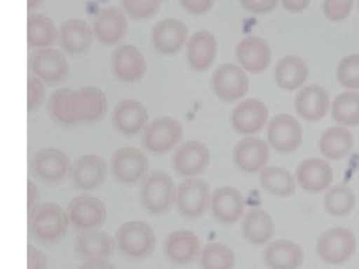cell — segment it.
Wrapping results in <instances>:
<instances>
[{
    "instance_id": "1",
    "label": "cell",
    "mask_w": 359,
    "mask_h": 269,
    "mask_svg": "<svg viewBox=\"0 0 359 269\" xmlns=\"http://www.w3.org/2000/svg\"><path fill=\"white\" fill-rule=\"evenodd\" d=\"M69 216L55 202H43L29 212L30 237L42 245L59 244L69 230Z\"/></svg>"
},
{
    "instance_id": "2",
    "label": "cell",
    "mask_w": 359,
    "mask_h": 269,
    "mask_svg": "<svg viewBox=\"0 0 359 269\" xmlns=\"http://www.w3.org/2000/svg\"><path fill=\"white\" fill-rule=\"evenodd\" d=\"M117 250L129 261H142L156 250V233L147 223L132 220L123 223L116 232Z\"/></svg>"
},
{
    "instance_id": "3",
    "label": "cell",
    "mask_w": 359,
    "mask_h": 269,
    "mask_svg": "<svg viewBox=\"0 0 359 269\" xmlns=\"http://www.w3.org/2000/svg\"><path fill=\"white\" fill-rule=\"evenodd\" d=\"M177 186L163 171H154L145 177L140 190V202L150 214H165L175 205Z\"/></svg>"
},
{
    "instance_id": "4",
    "label": "cell",
    "mask_w": 359,
    "mask_h": 269,
    "mask_svg": "<svg viewBox=\"0 0 359 269\" xmlns=\"http://www.w3.org/2000/svg\"><path fill=\"white\" fill-rule=\"evenodd\" d=\"M319 259L331 266H340L349 262L356 253V238L351 229L332 228L325 230L318 242Z\"/></svg>"
},
{
    "instance_id": "5",
    "label": "cell",
    "mask_w": 359,
    "mask_h": 269,
    "mask_svg": "<svg viewBox=\"0 0 359 269\" xmlns=\"http://www.w3.org/2000/svg\"><path fill=\"white\" fill-rule=\"evenodd\" d=\"M210 184L201 178H187L177 187L175 208L182 217L198 220L205 214L211 205Z\"/></svg>"
},
{
    "instance_id": "6",
    "label": "cell",
    "mask_w": 359,
    "mask_h": 269,
    "mask_svg": "<svg viewBox=\"0 0 359 269\" xmlns=\"http://www.w3.org/2000/svg\"><path fill=\"white\" fill-rule=\"evenodd\" d=\"M149 159L140 149L121 147L111 156L109 170L116 181L123 186H135L144 181L149 174Z\"/></svg>"
},
{
    "instance_id": "7",
    "label": "cell",
    "mask_w": 359,
    "mask_h": 269,
    "mask_svg": "<svg viewBox=\"0 0 359 269\" xmlns=\"http://www.w3.org/2000/svg\"><path fill=\"white\" fill-rule=\"evenodd\" d=\"M30 171L38 181L55 186L65 181L66 177L71 174L72 165L69 157L59 149H42L32 156Z\"/></svg>"
},
{
    "instance_id": "8",
    "label": "cell",
    "mask_w": 359,
    "mask_h": 269,
    "mask_svg": "<svg viewBox=\"0 0 359 269\" xmlns=\"http://www.w3.org/2000/svg\"><path fill=\"white\" fill-rule=\"evenodd\" d=\"M183 139L182 123L172 117H159L149 123L142 132V145L153 154H166L177 149Z\"/></svg>"
},
{
    "instance_id": "9",
    "label": "cell",
    "mask_w": 359,
    "mask_h": 269,
    "mask_svg": "<svg viewBox=\"0 0 359 269\" xmlns=\"http://www.w3.org/2000/svg\"><path fill=\"white\" fill-rule=\"evenodd\" d=\"M71 224L78 230L100 229L107 221L108 211L102 200L92 195H80L72 198L66 205Z\"/></svg>"
},
{
    "instance_id": "10",
    "label": "cell",
    "mask_w": 359,
    "mask_h": 269,
    "mask_svg": "<svg viewBox=\"0 0 359 269\" xmlns=\"http://www.w3.org/2000/svg\"><path fill=\"white\" fill-rule=\"evenodd\" d=\"M211 87L223 102H237L249 92V76L241 66L223 63L212 74Z\"/></svg>"
},
{
    "instance_id": "11",
    "label": "cell",
    "mask_w": 359,
    "mask_h": 269,
    "mask_svg": "<svg viewBox=\"0 0 359 269\" xmlns=\"http://www.w3.org/2000/svg\"><path fill=\"white\" fill-rule=\"evenodd\" d=\"M32 75L45 84H60L69 76L71 67L65 54L53 47L36 50L30 59Z\"/></svg>"
},
{
    "instance_id": "12",
    "label": "cell",
    "mask_w": 359,
    "mask_h": 269,
    "mask_svg": "<svg viewBox=\"0 0 359 269\" xmlns=\"http://www.w3.org/2000/svg\"><path fill=\"white\" fill-rule=\"evenodd\" d=\"M108 174V165L97 154H84L74 162L71 178L74 187L80 192H96L102 187Z\"/></svg>"
},
{
    "instance_id": "13",
    "label": "cell",
    "mask_w": 359,
    "mask_h": 269,
    "mask_svg": "<svg viewBox=\"0 0 359 269\" xmlns=\"http://www.w3.org/2000/svg\"><path fill=\"white\" fill-rule=\"evenodd\" d=\"M266 138L269 147L278 153H294L302 142V127L290 114H277L268 123Z\"/></svg>"
},
{
    "instance_id": "14",
    "label": "cell",
    "mask_w": 359,
    "mask_h": 269,
    "mask_svg": "<svg viewBox=\"0 0 359 269\" xmlns=\"http://www.w3.org/2000/svg\"><path fill=\"white\" fill-rule=\"evenodd\" d=\"M211 154L205 144L199 141H186L180 144L172 156V166L177 175L194 178L207 171Z\"/></svg>"
},
{
    "instance_id": "15",
    "label": "cell",
    "mask_w": 359,
    "mask_h": 269,
    "mask_svg": "<svg viewBox=\"0 0 359 269\" xmlns=\"http://www.w3.org/2000/svg\"><path fill=\"white\" fill-rule=\"evenodd\" d=\"M112 123L123 137H137L149 126V112L137 99H123L112 109Z\"/></svg>"
},
{
    "instance_id": "16",
    "label": "cell",
    "mask_w": 359,
    "mask_h": 269,
    "mask_svg": "<svg viewBox=\"0 0 359 269\" xmlns=\"http://www.w3.org/2000/svg\"><path fill=\"white\" fill-rule=\"evenodd\" d=\"M268 108L259 99H245L232 109L231 123L233 130L244 137L259 133L268 123Z\"/></svg>"
},
{
    "instance_id": "17",
    "label": "cell",
    "mask_w": 359,
    "mask_h": 269,
    "mask_svg": "<svg viewBox=\"0 0 359 269\" xmlns=\"http://www.w3.org/2000/svg\"><path fill=\"white\" fill-rule=\"evenodd\" d=\"M202 251L201 240L196 233L187 229L174 230L163 242V254L177 266H186L195 262Z\"/></svg>"
},
{
    "instance_id": "18",
    "label": "cell",
    "mask_w": 359,
    "mask_h": 269,
    "mask_svg": "<svg viewBox=\"0 0 359 269\" xmlns=\"http://www.w3.org/2000/svg\"><path fill=\"white\" fill-rule=\"evenodd\" d=\"M111 67L117 80L135 83L142 80L147 72V62L135 45L123 43L112 51Z\"/></svg>"
},
{
    "instance_id": "19",
    "label": "cell",
    "mask_w": 359,
    "mask_h": 269,
    "mask_svg": "<svg viewBox=\"0 0 359 269\" xmlns=\"http://www.w3.org/2000/svg\"><path fill=\"white\" fill-rule=\"evenodd\" d=\"M189 42V32L184 22L178 18H165L151 30L153 48L165 55L177 54Z\"/></svg>"
},
{
    "instance_id": "20",
    "label": "cell",
    "mask_w": 359,
    "mask_h": 269,
    "mask_svg": "<svg viewBox=\"0 0 359 269\" xmlns=\"http://www.w3.org/2000/svg\"><path fill=\"white\" fill-rule=\"evenodd\" d=\"M268 160V144L257 137H245L233 147V163L244 174L261 172Z\"/></svg>"
},
{
    "instance_id": "21",
    "label": "cell",
    "mask_w": 359,
    "mask_h": 269,
    "mask_svg": "<svg viewBox=\"0 0 359 269\" xmlns=\"http://www.w3.org/2000/svg\"><path fill=\"white\" fill-rule=\"evenodd\" d=\"M245 200L238 188L219 187L211 198V217L222 224H233L244 216Z\"/></svg>"
},
{
    "instance_id": "22",
    "label": "cell",
    "mask_w": 359,
    "mask_h": 269,
    "mask_svg": "<svg viewBox=\"0 0 359 269\" xmlns=\"http://www.w3.org/2000/svg\"><path fill=\"white\" fill-rule=\"evenodd\" d=\"M235 57L244 71L261 74L271 63V48L265 39L259 36H245L235 47Z\"/></svg>"
},
{
    "instance_id": "23",
    "label": "cell",
    "mask_w": 359,
    "mask_h": 269,
    "mask_svg": "<svg viewBox=\"0 0 359 269\" xmlns=\"http://www.w3.org/2000/svg\"><path fill=\"white\" fill-rule=\"evenodd\" d=\"M128 32L126 14L117 6H107L100 9L93 21V33L96 39L109 47L118 43Z\"/></svg>"
},
{
    "instance_id": "24",
    "label": "cell",
    "mask_w": 359,
    "mask_h": 269,
    "mask_svg": "<svg viewBox=\"0 0 359 269\" xmlns=\"http://www.w3.org/2000/svg\"><path fill=\"white\" fill-rule=\"evenodd\" d=\"M334 181L331 165L323 159H306L297 167V183L307 193L318 195L327 190Z\"/></svg>"
},
{
    "instance_id": "25",
    "label": "cell",
    "mask_w": 359,
    "mask_h": 269,
    "mask_svg": "<svg viewBox=\"0 0 359 269\" xmlns=\"http://www.w3.org/2000/svg\"><path fill=\"white\" fill-rule=\"evenodd\" d=\"M116 238L99 229L78 232L74 240V250L84 261L109 259L116 251Z\"/></svg>"
},
{
    "instance_id": "26",
    "label": "cell",
    "mask_w": 359,
    "mask_h": 269,
    "mask_svg": "<svg viewBox=\"0 0 359 269\" xmlns=\"http://www.w3.org/2000/svg\"><path fill=\"white\" fill-rule=\"evenodd\" d=\"M330 109V93L318 84L302 87L295 97L297 114L309 123L322 120Z\"/></svg>"
},
{
    "instance_id": "27",
    "label": "cell",
    "mask_w": 359,
    "mask_h": 269,
    "mask_svg": "<svg viewBox=\"0 0 359 269\" xmlns=\"http://www.w3.org/2000/svg\"><path fill=\"white\" fill-rule=\"evenodd\" d=\"M217 51L219 45L211 32H196L187 42V63L194 71L204 72L216 62Z\"/></svg>"
},
{
    "instance_id": "28",
    "label": "cell",
    "mask_w": 359,
    "mask_h": 269,
    "mask_svg": "<svg viewBox=\"0 0 359 269\" xmlns=\"http://www.w3.org/2000/svg\"><path fill=\"white\" fill-rule=\"evenodd\" d=\"M75 105L80 123H97L107 116L108 97L105 92L95 87L86 85L75 90Z\"/></svg>"
},
{
    "instance_id": "29",
    "label": "cell",
    "mask_w": 359,
    "mask_h": 269,
    "mask_svg": "<svg viewBox=\"0 0 359 269\" xmlns=\"http://www.w3.org/2000/svg\"><path fill=\"white\" fill-rule=\"evenodd\" d=\"M264 263L269 269H299L304 263V251L294 241L277 240L265 249Z\"/></svg>"
},
{
    "instance_id": "30",
    "label": "cell",
    "mask_w": 359,
    "mask_h": 269,
    "mask_svg": "<svg viewBox=\"0 0 359 269\" xmlns=\"http://www.w3.org/2000/svg\"><path fill=\"white\" fill-rule=\"evenodd\" d=\"M93 29L81 18L66 20L60 25V45L69 54H83L88 51L93 41Z\"/></svg>"
},
{
    "instance_id": "31",
    "label": "cell",
    "mask_w": 359,
    "mask_h": 269,
    "mask_svg": "<svg viewBox=\"0 0 359 269\" xmlns=\"http://www.w3.org/2000/svg\"><path fill=\"white\" fill-rule=\"evenodd\" d=\"M309 78V66L298 55H286L274 67L276 84L287 92L304 87Z\"/></svg>"
},
{
    "instance_id": "32",
    "label": "cell",
    "mask_w": 359,
    "mask_h": 269,
    "mask_svg": "<svg viewBox=\"0 0 359 269\" xmlns=\"http://www.w3.org/2000/svg\"><path fill=\"white\" fill-rule=\"evenodd\" d=\"M274 229V220L264 208H253L243 219V237L253 245H264L271 241Z\"/></svg>"
},
{
    "instance_id": "33",
    "label": "cell",
    "mask_w": 359,
    "mask_h": 269,
    "mask_svg": "<svg viewBox=\"0 0 359 269\" xmlns=\"http://www.w3.org/2000/svg\"><path fill=\"white\" fill-rule=\"evenodd\" d=\"M60 41V30L54 21L38 13H30L27 17V42L30 48H50Z\"/></svg>"
},
{
    "instance_id": "34",
    "label": "cell",
    "mask_w": 359,
    "mask_h": 269,
    "mask_svg": "<svg viewBox=\"0 0 359 269\" xmlns=\"http://www.w3.org/2000/svg\"><path fill=\"white\" fill-rule=\"evenodd\" d=\"M48 114L60 126H74L80 123L75 105V90L59 88L48 99Z\"/></svg>"
},
{
    "instance_id": "35",
    "label": "cell",
    "mask_w": 359,
    "mask_h": 269,
    "mask_svg": "<svg viewBox=\"0 0 359 269\" xmlns=\"http://www.w3.org/2000/svg\"><path fill=\"white\" fill-rule=\"evenodd\" d=\"M353 149V137L346 127H330L322 133L319 150L325 159L340 160Z\"/></svg>"
},
{
    "instance_id": "36",
    "label": "cell",
    "mask_w": 359,
    "mask_h": 269,
    "mask_svg": "<svg viewBox=\"0 0 359 269\" xmlns=\"http://www.w3.org/2000/svg\"><path fill=\"white\" fill-rule=\"evenodd\" d=\"M261 187L276 198H289L295 193L297 181L289 171L280 166L264 167L259 172Z\"/></svg>"
},
{
    "instance_id": "37",
    "label": "cell",
    "mask_w": 359,
    "mask_h": 269,
    "mask_svg": "<svg viewBox=\"0 0 359 269\" xmlns=\"http://www.w3.org/2000/svg\"><path fill=\"white\" fill-rule=\"evenodd\" d=\"M237 263L233 250L223 242H210L198 257L199 269H233Z\"/></svg>"
},
{
    "instance_id": "38",
    "label": "cell",
    "mask_w": 359,
    "mask_h": 269,
    "mask_svg": "<svg viewBox=\"0 0 359 269\" xmlns=\"http://www.w3.org/2000/svg\"><path fill=\"white\" fill-rule=\"evenodd\" d=\"M325 209L332 217H347L356 207V196L347 186H335L328 190L323 200Z\"/></svg>"
},
{
    "instance_id": "39",
    "label": "cell",
    "mask_w": 359,
    "mask_h": 269,
    "mask_svg": "<svg viewBox=\"0 0 359 269\" xmlns=\"http://www.w3.org/2000/svg\"><path fill=\"white\" fill-rule=\"evenodd\" d=\"M332 118L343 126L359 125V93L344 92L332 100L331 105Z\"/></svg>"
},
{
    "instance_id": "40",
    "label": "cell",
    "mask_w": 359,
    "mask_h": 269,
    "mask_svg": "<svg viewBox=\"0 0 359 269\" xmlns=\"http://www.w3.org/2000/svg\"><path fill=\"white\" fill-rule=\"evenodd\" d=\"M337 80L347 90H359V54L341 59L337 66Z\"/></svg>"
},
{
    "instance_id": "41",
    "label": "cell",
    "mask_w": 359,
    "mask_h": 269,
    "mask_svg": "<svg viewBox=\"0 0 359 269\" xmlns=\"http://www.w3.org/2000/svg\"><path fill=\"white\" fill-rule=\"evenodd\" d=\"M120 4L125 13L133 20L151 18L161 6L157 0H120Z\"/></svg>"
},
{
    "instance_id": "42",
    "label": "cell",
    "mask_w": 359,
    "mask_h": 269,
    "mask_svg": "<svg viewBox=\"0 0 359 269\" xmlns=\"http://www.w3.org/2000/svg\"><path fill=\"white\" fill-rule=\"evenodd\" d=\"M353 0H323V15L332 22H339L351 15Z\"/></svg>"
},
{
    "instance_id": "43",
    "label": "cell",
    "mask_w": 359,
    "mask_h": 269,
    "mask_svg": "<svg viewBox=\"0 0 359 269\" xmlns=\"http://www.w3.org/2000/svg\"><path fill=\"white\" fill-rule=\"evenodd\" d=\"M47 97V92H45V83L39 78L30 75L27 80V111L36 112Z\"/></svg>"
},
{
    "instance_id": "44",
    "label": "cell",
    "mask_w": 359,
    "mask_h": 269,
    "mask_svg": "<svg viewBox=\"0 0 359 269\" xmlns=\"http://www.w3.org/2000/svg\"><path fill=\"white\" fill-rule=\"evenodd\" d=\"M241 6L252 14H269L277 8L278 0H240Z\"/></svg>"
},
{
    "instance_id": "45",
    "label": "cell",
    "mask_w": 359,
    "mask_h": 269,
    "mask_svg": "<svg viewBox=\"0 0 359 269\" xmlns=\"http://www.w3.org/2000/svg\"><path fill=\"white\" fill-rule=\"evenodd\" d=\"M180 4L192 15H204L215 5V0H180Z\"/></svg>"
},
{
    "instance_id": "46",
    "label": "cell",
    "mask_w": 359,
    "mask_h": 269,
    "mask_svg": "<svg viewBox=\"0 0 359 269\" xmlns=\"http://www.w3.org/2000/svg\"><path fill=\"white\" fill-rule=\"evenodd\" d=\"M27 269H48V261L36 247H27Z\"/></svg>"
},
{
    "instance_id": "47",
    "label": "cell",
    "mask_w": 359,
    "mask_h": 269,
    "mask_svg": "<svg viewBox=\"0 0 359 269\" xmlns=\"http://www.w3.org/2000/svg\"><path fill=\"white\" fill-rule=\"evenodd\" d=\"M283 8L290 14H299L310 5V0H282Z\"/></svg>"
},
{
    "instance_id": "48",
    "label": "cell",
    "mask_w": 359,
    "mask_h": 269,
    "mask_svg": "<svg viewBox=\"0 0 359 269\" xmlns=\"http://www.w3.org/2000/svg\"><path fill=\"white\" fill-rule=\"evenodd\" d=\"M76 269H117V268L108 259H93V261H84L81 265L76 266Z\"/></svg>"
},
{
    "instance_id": "49",
    "label": "cell",
    "mask_w": 359,
    "mask_h": 269,
    "mask_svg": "<svg viewBox=\"0 0 359 269\" xmlns=\"http://www.w3.org/2000/svg\"><path fill=\"white\" fill-rule=\"evenodd\" d=\"M38 205H39V188L30 179L29 184H27V207H29V212L35 209Z\"/></svg>"
},
{
    "instance_id": "50",
    "label": "cell",
    "mask_w": 359,
    "mask_h": 269,
    "mask_svg": "<svg viewBox=\"0 0 359 269\" xmlns=\"http://www.w3.org/2000/svg\"><path fill=\"white\" fill-rule=\"evenodd\" d=\"M45 0H27V8L29 11H35L43 5Z\"/></svg>"
},
{
    "instance_id": "51",
    "label": "cell",
    "mask_w": 359,
    "mask_h": 269,
    "mask_svg": "<svg viewBox=\"0 0 359 269\" xmlns=\"http://www.w3.org/2000/svg\"><path fill=\"white\" fill-rule=\"evenodd\" d=\"M157 2H159V4H161V2H163V0H157Z\"/></svg>"
},
{
    "instance_id": "52",
    "label": "cell",
    "mask_w": 359,
    "mask_h": 269,
    "mask_svg": "<svg viewBox=\"0 0 359 269\" xmlns=\"http://www.w3.org/2000/svg\"><path fill=\"white\" fill-rule=\"evenodd\" d=\"M358 8H359V0H358Z\"/></svg>"
}]
</instances>
